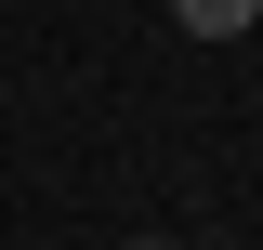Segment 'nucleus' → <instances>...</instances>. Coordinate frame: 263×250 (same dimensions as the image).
Segmentation results:
<instances>
[{
  "instance_id": "nucleus-1",
  "label": "nucleus",
  "mask_w": 263,
  "mask_h": 250,
  "mask_svg": "<svg viewBox=\"0 0 263 250\" xmlns=\"http://www.w3.org/2000/svg\"><path fill=\"white\" fill-rule=\"evenodd\" d=\"M171 27H184V40H250L263 0H171Z\"/></svg>"
},
{
  "instance_id": "nucleus-2",
  "label": "nucleus",
  "mask_w": 263,
  "mask_h": 250,
  "mask_svg": "<svg viewBox=\"0 0 263 250\" xmlns=\"http://www.w3.org/2000/svg\"><path fill=\"white\" fill-rule=\"evenodd\" d=\"M132 250H171V237H132Z\"/></svg>"
}]
</instances>
